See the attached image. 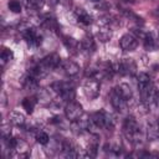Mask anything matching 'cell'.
<instances>
[{
  "label": "cell",
  "mask_w": 159,
  "mask_h": 159,
  "mask_svg": "<svg viewBox=\"0 0 159 159\" xmlns=\"http://www.w3.org/2000/svg\"><path fill=\"white\" fill-rule=\"evenodd\" d=\"M80 45H81L82 51L86 52V53H92L96 50V42H94V40H93V37L91 35L83 36V39L81 40V43Z\"/></svg>",
  "instance_id": "obj_13"
},
{
  "label": "cell",
  "mask_w": 159,
  "mask_h": 159,
  "mask_svg": "<svg viewBox=\"0 0 159 159\" xmlns=\"http://www.w3.org/2000/svg\"><path fill=\"white\" fill-rule=\"evenodd\" d=\"M91 120L96 125V128H104V129H113L116 124V119L113 114L106 112V111H98L94 112L91 116Z\"/></svg>",
  "instance_id": "obj_2"
},
{
  "label": "cell",
  "mask_w": 159,
  "mask_h": 159,
  "mask_svg": "<svg viewBox=\"0 0 159 159\" xmlns=\"http://www.w3.org/2000/svg\"><path fill=\"white\" fill-rule=\"evenodd\" d=\"M119 46L124 51H134L137 48V46H138V37L132 32L125 34V35H123L120 37Z\"/></svg>",
  "instance_id": "obj_7"
},
{
  "label": "cell",
  "mask_w": 159,
  "mask_h": 159,
  "mask_svg": "<svg viewBox=\"0 0 159 159\" xmlns=\"http://www.w3.org/2000/svg\"><path fill=\"white\" fill-rule=\"evenodd\" d=\"M65 116L70 122H75L83 116V108L80 103L71 101L65 107Z\"/></svg>",
  "instance_id": "obj_5"
},
{
  "label": "cell",
  "mask_w": 159,
  "mask_h": 159,
  "mask_svg": "<svg viewBox=\"0 0 159 159\" xmlns=\"http://www.w3.org/2000/svg\"><path fill=\"white\" fill-rule=\"evenodd\" d=\"M109 101H111V104L113 106V108L118 112H123L127 109V106H128V101L124 99L120 94L117 93V91L113 88L109 93Z\"/></svg>",
  "instance_id": "obj_9"
},
{
  "label": "cell",
  "mask_w": 159,
  "mask_h": 159,
  "mask_svg": "<svg viewBox=\"0 0 159 159\" xmlns=\"http://www.w3.org/2000/svg\"><path fill=\"white\" fill-rule=\"evenodd\" d=\"M14 58V53L10 48L7 47H2L1 50V55H0V62H1V66L4 67L9 61H11Z\"/></svg>",
  "instance_id": "obj_23"
},
{
  "label": "cell",
  "mask_w": 159,
  "mask_h": 159,
  "mask_svg": "<svg viewBox=\"0 0 159 159\" xmlns=\"http://www.w3.org/2000/svg\"><path fill=\"white\" fill-rule=\"evenodd\" d=\"M123 133H124V137L132 143V144H138L142 142V138H143V133H142V129L137 122V119L132 116L127 117L124 119V123H123Z\"/></svg>",
  "instance_id": "obj_1"
},
{
  "label": "cell",
  "mask_w": 159,
  "mask_h": 159,
  "mask_svg": "<svg viewBox=\"0 0 159 159\" xmlns=\"http://www.w3.org/2000/svg\"><path fill=\"white\" fill-rule=\"evenodd\" d=\"M61 98H62V101H65V102H71V101H73L75 99V96H76V92H75V88H73V86L71 84V86H68L67 88H65L62 92H61V94H58Z\"/></svg>",
  "instance_id": "obj_20"
},
{
  "label": "cell",
  "mask_w": 159,
  "mask_h": 159,
  "mask_svg": "<svg viewBox=\"0 0 159 159\" xmlns=\"http://www.w3.org/2000/svg\"><path fill=\"white\" fill-rule=\"evenodd\" d=\"M42 26L48 29V30H53L57 27V22H56V19L51 15H45L43 19H42Z\"/></svg>",
  "instance_id": "obj_24"
},
{
  "label": "cell",
  "mask_w": 159,
  "mask_h": 159,
  "mask_svg": "<svg viewBox=\"0 0 159 159\" xmlns=\"http://www.w3.org/2000/svg\"><path fill=\"white\" fill-rule=\"evenodd\" d=\"M58 2H60V0H48V4H50V5H52V6L57 5Z\"/></svg>",
  "instance_id": "obj_31"
},
{
  "label": "cell",
  "mask_w": 159,
  "mask_h": 159,
  "mask_svg": "<svg viewBox=\"0 0 159 159\" xmlns=\"http://www.w3.org/2000/svg\"><path fill=\"white\" fill-rule=\"evenodd\" d=\"M9 122L14 125H17V127H24L26 124V118L22 113L20 112H16V111H12L10 114H9Z\"/></svg>",
  "instance_id": "obj_15"
},
{
  "label": "cell",
  "mask_w": 159,
  "mask_h": 159,
  "mask_svg": "<svg viewBox=\"0 0 159 159\" xmlns=\"http://www.w3.org/2000/svg\"><path fill=\"white\" fill-rule=\"evenodd\" d=\"M98 39L102 41V42H106V41H108L109 39H111V36H112V32H111V29L109 27H106V29H103V30H101L99 32H98Z\"/></svg>",
  "instance_id": "obj_27"
},
{
  "label": "cell",
  "mask_w": 159,
  "mask_h": 159,
  "mask_svg": "<svg viewBox=\"0 0 159 159\" xmlns=\"http://www.w3.org/2000/svg\"><path fill=\"white\" fill-rule=\"evenodd\" d=\"M11 137V127L9 123H2L1 125V138H9Z\"/></svg>",
  "instance_id": "obj_29"
},
{
  "label": "cell",
  "mask_w": 159,
  "mask_h": 159,
  "mask_svg": "<svg viewBox=\"0 0 159 159\" xmlns=\"http://www.w3.org/2000/svg\"><path fill=\"white\" fill-rule=\"evenodd\" d=\"M27 10H40L45 5V0H26Z\"/></svg>",
  "instance_id": "obj_25"
},
{
  "label": "cell",
  "mask_w": 159,
  "mask_h": 159,
  "mask_svg": "<svg viewBox=\"0 0 159 159\" xmlns=\"http://www.w3.org/2000/svg\"><path fill=\"white\" fill-rule=\"evenodd\" d=\"M91 1H94L96 2V1H99V0H91Z\"/></svg>",
  "instance_id": "obj_33"
},
{
  "label": "cell",
  "mask_w": 159,
  "mask_h": 159,
  "mask_svg": "<svg viewBox=\"0 0 159 159\" xmlns=\"http://www.w3.org/2000/svg\"><path fill=\"white\" fill-rule=\"evenodd\" d=\"M35 138H36V140L40 143V144H42V145H46L48 142H50V137H48V134L46 133V132H43V130H36V133H35Z\"/></svg>",
  "instance_id": "obj_26"
},
{
  "label": "cell",
  "mask_w": 159,
  "mask_h": 159,
  "mask_svg": "<svg viewBox=\"0 0 159 159\" xmlns=\"http://www.w3.org/2000/svg\"><path fill=\"white\" fill-rule=\"evenodd\" d=\"M62 39H63V43H65V46L68 48V51L76 53V50H78L81 45H80L75 39H72V37H70V36H62Z\"/></svg>",
  "instance_id": "obj_21"
},
{
  "label": "cell",
  "mask_w": 159,
  "mask_h": 159,
  "mask_svg": "<svg viewBox=\"0 0 159 159\" xmlns=\"http://www.w3.org/2000/svg\"><path fill=\"white\" fill-rule=\"evenodd\" d=\"M123 1H124V2H132V4L134 2V0H123Z\"/></svg>",
  "instance_id": "obj_32"
},
{
  "label": "cell",
  "mask_w": 159,
  "mask_h": 159,
  "mask_svg": "<svg viewBox=\"0 0 159 159\" xmlns=\"http://www.w3.org/2000/svg\"><path fill=\"white\" fill-rule=\"evenodd\" d=\"M41 62H42L50 71H52V70H55V68H57V67L61 66L62 60H61V57H60L57 53H51V55H47L46 57H43V58L41 60Z\"/></svg>",
  "instance_id": "obj_11"
},
{
  "label": "cell",
  "mask_w": 159,
  "mask_h": 159,
  "mask_svg": "<svg viewBox=\"0 0 159 159\" xmlns=\"http://www.w3.org/2000/svg\"><path fill=\"white\" fill-rule=\"evenodd\" d=\"M143 45L147 51H155L159 47V36L155 37L153 34H145L143 36Z\"/></svg>",
  "instance_id": "obj_12"
},
{
  "label": "cell",
  "mask_w": 159,
  "mask_h": 159,
  "mask_svg": "<svg viewBox=\"0 0 159 159\" xmlns=\"http://www.w3.org/2000/svg\"><path fill=\"white\" fill-rule=\"evenodd\" d=\"M27 73L31 75L32 77H35L37 81L41 80V78H45L48 73H50V70L40 61V62H36V63H32L29 70H27Z\"/></svg>",
  "instance_id": "obj_8"
},
{
  "label": "cell",
  "mask_w": 159,
  "mask_h": 159,
  "mask_svg": "<svg viewBox=\"0 0 159 159\" xmlns=\"http://www.w3.org/2000/svg\"><path fill=\"white\" fill-rule=\"evenodd\" d=\"M114 89L117 91L118 94H120V96H122L124 99H127L128 102L132 99L133 93H132V88L129 87V84H127V83H119V84H117V86L114 87Z\"/></svg>",
  "instance_id": "obj_16"
},
{
  "label": "cell",
  "mask_w": 159,
  "mask_h": 159,
  "mask_svg": "<svg viewBox=\"0 0 159 159\" xmlns=\"http://www.w3.org/2000/svg\"><path fill=\"white\" fill-rule=\"evenodd\" d=\"M83 91H84V94L88 99H94L99 96V92H101V81L97 80V78H89L84 82V86H83Z\"/></svg>",
  "instance_id": "obj_4"
},
{
  "label": "cell",
  "mask_w": 159,
  "mask_h": 159,
  "mask_svg": "<svg viewBox=\"0 0 159 159\" xmlns=\"http://www.w3.org/2000/svg\"><path fill=\"white\" fill-rule=\"evenodd\" d=\"M116 73H119L122 76H133L137 71V65L133 61V58H123L116 63H113Z\"/></svg>",
  "instance_id": "obj_3"
},
{
  "label": "cell",
  "mask_w": 159,
  "mask_h": 159,
  "mask_svg": "<svg viewBox=\"0 0 159 159\" xmlns=\"http://www.w3.org/2000/svg\"><path fill=\"white\" fill-rule=\"evenodd\" d=\"M147 138H148V140L159 139V124H158V120L148 123V125H147Z\"/></svg>",
  "instance_id": "obj_14"
},
{
  "label": "cell",
  "mask_w": 159,
  "mask_h": 159,
  "mask_svg": "<svg viewBox=\"0 0 159 159\" xmlns=\"http://www.w3.org/2000/svg\"><path fill=\"white\" fill-rule=\"evenodd\" d=\"M135 80H137V86H138V89H139V91L143 89L144 87L149 86L150 83H153L152 80H150V77H149V75H147V73H144V72L137 73Z\"/></svg>",
  "instance_id": "obj_19"
},
{
  "label": "cell",
  "mask_w": 159,
  "mask_h": 159,
  "mask_svg": "<svg viewBox=\"0 0 159 159\" xmlns=\"http://www.w3.org/2000/svg\"><path fill=\"white\" fill-rule=\"evenodd\" d=\"M7 7H9L10 11H12V12H15V14H17V12L21 11V4H20V1H17V0H11V1H9Z\"/></svg>",
  "instance_id": "obj_28"
},
{
  "label": "cell",
  "mask_w": 159,
  "mask_h": 159,
  "mask_svg": "<svg viewBox=\"0 0 159 159\" xmlns=\"http://www.w3.org/2000/svg\"><path fill=\"white\" fill-rule=\"evenodd\" d=\"M1 106L5 107L6 106V94L4 91H1Z\"/></svg>",
  "instance_id": "obj_30"
},
{
  "label": "cell",
  "mask_w": 159,
  "mask_h": 159,
  "mask_svg": "<svg viewBox=\"0 0 159 159\" xmlns=\"http://www.w3.org/2000/svg\"><path fill=\"white\" fill-rule=\"evenodd\" d=\"M75 15H76L78 22H81V24H83V25H89V24H92V16H91L84 9H81V7L76 9Z\"/></svg>",
  "instance_id": "obj_18"
},
{
  "label": "cell",
  "mask_w": 159,
  "mask_h": 159,
  "mask_svg": "<svg viewBox=\"0 0 159 159\" xmlns=\"http://www.w3.org/2000/svg\"><path fill=\"white\" fill-rule=\"evenodd\" d=\"M37 103V97H26L24 101H22V107L27 112V113H32L34 112V108Z\"/></svg>",
  "instance_id": "obj_22"
},
{
  "label": "cell",
  "mask_w": 159,
  "mask_h": 159,
  "mask_svg": "<svg viewBox=\"0 0 159 159\" xmlns=\"http://www.w3.org/2000/svg\"><path fill=\"white\" fill-rule=\"evenodd\" d=\"M21 83H22V87H24L26 91H35V89H39L37 80H36L35 77H32L31 75H29V73L22 78Z\"/></svg>",
  "instance_id": "obj_17"
},
{
  "label": "cell",
  "mask_w": 159,
  "mask_h": 159,
  "mask_svg": "<svg viewBox=\"0 0 159 159\" xmlns=\"http://www.w3.org/2000/svg\"><path fill=\"white\" fill-rule=\"evenodd\" d=\"M61 68H62V71L66 73V76H68V77H75V76H77L78 73H80V66L75 62V61H72V60H62V62H61V66H60Z\"/></svg>",
  "instance_id": "obj_10"
},
{
  "label": "cell",
  "mask_w": 159,
  "mask_h": 159,
  "mask_svg": "<svg viewBox=\"0 0 159 159\" xmlns=\"http://www.w3.org/2000/svg\"><path fill=\"white\" fill-rule=\"evenodd\" d=\"M157 91H158V88H157L153 83H150L149 86H147V87H144L143 89H140V91H139L142 103H143L145 107L154 106V99H155Z\"/></svg>",
  "instance_id": "obj_6"
},
{
  "label": "cell",
  "mask_w": 159,
  "mask_h": 159,
  "mask_svg": "<svg viewBox=\"0 0 159 159\" xmlns=\"http://www.w3.org/2000/svg\"><path fill=\"white\" fill-rule=\"evenodd\" d=\"M158 124H159V119H158Z\"/></svg>",
  "instance_id": "obj_34"
}]
</instances>
